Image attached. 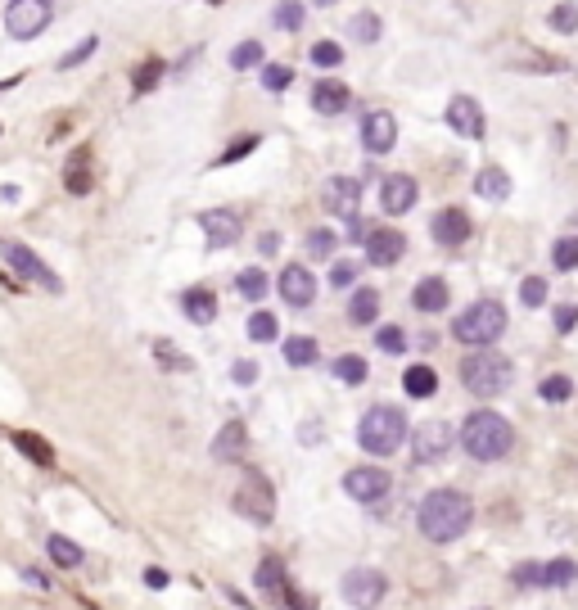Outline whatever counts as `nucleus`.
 Segmentation results:
<instances>
[{
    "label": "nucleus",
    "mask_w": 578,
    "mask_h": 610,
    "mask_svg": "<svg viewBox=\"0 0 578 610\" xmlns=\"http://www.w3.org/2000/svg\"><path fill=\"white\" fill-rule=\"evenodd\" d=\"M506 335V308L497 298H474L470 308L452 322V340L470 349H492Z\"/></svg>",
    "instance_id": "20e7f679"
},
{
    "label": "nucleus",
    "mask_w": 578,
    "mask_h": 610,
    "mask_svg": "<svg viewBox=\"0 0 578 610\" xmlns=\"http://www.w3.org/2000/svg\"><path fill=\"white\" fill-rule=\"evenodd\" d=\"M312 64H317V68H339V64H344V46L317 41V46H312Z\"/></svg>",
    "instance_id": "a18cd8bd"
},
{
    "label": "nucleus",
    "mask_w": 578,
    "mask_h": 610,
    "mask_svg": "<svg viewBox=\"0 0 578 610\" xmlns=\"http://www.w3.org/2000/svg\"><path fill=\"white\" fill-rule=\"evenodd\" d=\"M10 267L19 271V280H37V285H41V289H50V294H59V289H64V285H59V276H55V271H50V267H46L28 244H10Z\"/></svg>",
    "instance_id": "a211bd4d"
},
{
    "label": "nucleus",
    "mask_w": 578,
    "mask_h": 610,
    "mask_svg": "<svg viewBox=\"0 0 578 610\" xmlns=\"http://www.w3.org/2000/svg\"><path fill=\"white\" fill-rule=\"evenodd\" d=\"M208 5H221V0H208Z\"/></svg>",
    "instance_id": "052dcab7"
},
{
    "label": "nucleus",
    "mask_w": 578,
    "mask_h": 610,
    "mask_svg": "<svg viewBox=\"0 0 578 610\" xmlns=\"http://www.w3.org/2000/svg\"><path fill=\"white\" fill-rule=\"evenodd\" d=\"M447 127L465 141H483V109L474 96H452L447 100Z\"/></svg>",
    "instance_id": "dca6fc26"
},
{
    "label": "nucleus",
    "mask_w": 578,
    "mask_h": 610,
    "mask_svg": "<svg viewBox=\"0 0 578 610\" xmlns=\"http://www.w3.org/2000/svg\"><path fill=\"white\" fill-rule=\"evenodd\" d=\"M402 253H407V235L398 226H375L366 235V262L371 267H398Z\"/></svg>",
    "instance_id": "2eb2a0df"
},
{
    "label": "nucleus",
    "mask_w": 578,
    "mask_h": 610,
    "mask_svg": "<svg viewBox=\"0 0 578 610\" xmlns=\"http://www.w3.org/2000/svg\"><path fill=\"white\" fill-rule=\"evenodd\" d=\"M317 5H335V0H317Z\"/></svg>",
    "instance_id": "bf43d9fd"
},
{
    "label": "nucleus",
    "mask_w": 578,
    "mask_h": 610,
    "mask_svg": "<svg viewBox=\"0 0 578 610\" xmlns=\"http://www.w3.org/2000/svg\"><path fill=\"white\" fill-rule=\"evenodd\" d=\"M447 452H452V425L429 421V425L416 430V439H411V461L416 466H438Z\"/></svg>",
    "instance_id": "9b49d317"
},
{
    "label": "nucleus",
    "mask_w": 578,
    "mask_h": 610,
    "mask_svg": "<svg viewBox=\"0 0 578 610\" xmlns=\"http://www.w3.org/2000/svg\"><path fill=\"white\" fill-rule=\"evenodd\" d=\"M447 298H452L447 280H443V276H425V280L411 289V308L434 317V313H443V308H447Z\"/></svg>",
    "instance_id": "4be33fe9"
},
{
    "label": "nucleus",
    "mask_w": 578,
    "mask_h": 610,
    "mask_svg": "<svg viewBox=\"0 0 578 610\" xmlns=\"http://www.w3.org/2000/svg\"><path fill=\"white\" fill-rule=\"evenodd\" d=\"M429 235L443 244V249H456L470 240V213L465 208H438L434 222H429Z\"/></svg>",
    "instance_id": "6ab92c4d"
},
{
    "label": "nucleus",
    "mask_w": 578,
    "mask_h": 610,
    "mask_svg": "<svg viewBox=\"0 0 578 610\" xmlns=\"http://www.w3.org/2000/svg\"><path fill=\"white\" fill-rule=\"evenodd\" d=\"M398 145V118L389 109H371L362 118V150L366 154H389Z\"/></svg>",
    "instance_id": "4468645a"
},
{
    "label": "nucleus",
    "mask_w": 578,
    "mask_h": 610,
    "mask_svg": "<svg viewBox=\"0 0 578 610\" xmlns=\"http://www.w3.org/2000/svg\"><path fill=\"white\" fill-rule=\"evenodd\" d=\"M145 583H149V587H167V569H158V565L145 569Z\"/></svg>",
    "instance_id": "4d7b16f0"
},
{
    "label": "nucleus",
    "mask_w": 578,
    "mask_h": 610,
    "mask_svg": "<svg viewBox=\"0 0 578 610\" xmlns=\"http://www.w3.org/2000/svg\"><path fill=\"white\" fill-rule=\"evenodd\" d=\"M46 556H50L59 569H73V565H82V556H86V551H82L73 538H64V533H50V538H46Z\"/></svg>",
    "instance_id": "c756f323"
},
{
    "label": "nucleus",
    "mask_w": 578,
    "mask_h": 610,
    "mask_svg": "<svg viewBox=\"0 0 578 610\" xmlns=\"http://www.w3.org/2000/svg\"><path fill=\"white\" fill-rule=\"evenodd\" d=\"M262 64V41H239L235 50H230V68L235 73H248V68H257Z\"/></svg>",
    "instance_id": "ea45409f"
},
{
    "label": "nucleus",
    "mask_w": 578,
    "mask_h": 610,
    "mask_svg": "<svg viewBox=\"0 0 578 610\" xmlns=\"http://www.w3.org/2000/svg\"><path fill=\"white\" fill-rule=\"evenodd\" d=\"M380 32H384V23H380V14H371V10H362V14H353V19H348V37H353V41H362V46L380 41Z\"/></svg>",
    "instance_id": "72a5a7b5"
},
{
    "label": "nucleus",
    "mask_w": 578,
    "mask_h": 610,
    "mask_svg": "<svg viewBox=\"0 0 578 610\" xmlns=\"http://www.w3.org/2000/svg\"><path fill=\"white\" fill-rule=\"evenodd\" d=\"M470 524H474V502L461 488H434V493H425V502L416 511V529L429 542H456Z\"/></svg>",
    "instance_id": "f257e3e1"
},
{
    "label": "nucleus",
    "mask_w": 578,
    "mask_h": 610,
    "mask_svg": "<svg viewBox=\"0 0 578 610\" xmlns=\"http://www.w3.org/2000/svg\"><path fill=\"white\" fill-rule=\"evenodd\" d=\"M375 344H380L384 353H407V335H402L398 326H380V331H375Z\"/></svg>",
    "instance_id": "de8ad7c7"
},
{
    "label": "nucleus",
    "mask_w": 578,
    "mask_h": 610,
    "mask_svg": "<svg viewBox=\"0 0 578 610\" xmlns=\"http://www.w3.org/2000/svg\"><path fill=\"white\" fill-rule=\"evenodd\" d=\"M230 380H235V385H253V380H257V362H235V367H230Z\"/></svg>",
    "instance_id": "5fc2aeb1"
},
{
    "label": "nucleus",
    "mask_w": 578,
    "mask_h": 610,
    "mask_svg": "<svg viewBox=\"0 0 578 610\" xmlns=\"http://www.w3.org/2000/svg\"><path fill=\"white\" fill-rule=\"evenodd\" d=\"M23 578H28L32 587H41V592H50V578H46L41 569H32V565H28V569H23Z\"/></svg>",
    "instance_id": "6e6d98bb"
},
{
    "label": "nucleus",
    "mask_w": 578,
    "mask_h": 610,
    "mask_svg": "<svg viewBox=\"0 0 578 610\" xmlns=\"http://www.w3.org/2000/svg\"><path fill=\"white\" fill-rule=\"evenodd\" d=\"M416 199H420V186L411 181V177H389L384 186H380V204H384V213L389 217H402V213H411L416 208Z\"/></svg>",
    "instance_id": "aec40b11"
},
{
    "label": "nucleus",
    "mask_w": 578,
    "mask_h": 610,
    "mask_svg": "<svg viewBox=\"0 0 578 610\" xmlns=\"http://www.w3.org/2000/svg\"><path fill=\"white\" fill-rule=\"evenodd\" d=\"M257 592H262V596H271V601H275V605H284V610H312V605H308V601H303L294 587H289L284 565H280L275 556L257 565Z\"/></svg>",
    "instance_id": "9d476101"
},
{
    "label": "nucleus",
    "mask_w": 578,
    "mask_h": 610,
    "mask_svg": "<svg viewBox=\"0 0 578 610\" xmlns=\"http://www.w3.org/2000/svg\"><path fill=\"white\" fill-rule=\"evenodd\" d=\"M64 186L68 195H86L91 190V145H77L64 163Z\"/></svg>",
    "instance_id": "b1692460"
},
{
    "label": "nucleus",
    "mask_w": 578,
    "mask_h": 610,
    "mask_svg": "<svg viewBox=\"0 0 578 610\" xmlns=\"http://www.w3.org/2000/svg\"><path fill=\"white\" fill-rule=\"evenodd\" d=\"M389 488H393V479H389V470H380V466H357V470H348L344 475V493L353 497V502H380V497H389Z\"/></svg>",
    "instance_id": "ddd939ff"
},
{
    "label": "nucleus",
    "mask_w": 578,
    "mask_h": 610,
    "mask_svg": "<svg viewBox=\"0 0 578 610\" xmlns=\"http://www.w3.org/2000/svg\"><path fill=\"white\" fill-rule=\"evenodd\" d=\"M515 371H510V358H501L497 349H474L465 362H461V385L474 394V398H501L510 389Z\"/></svg>",
    "instance_id": "39448f33"
},
{
    "label": "nucleus",
    "mask_w": 578,
    "mask_h": 610,
    "mask_svg": "<svg viewBox=\"0 0 578 610\" xmlns=\"http://www.w3.org/2000/svg\"><path fill=\"white\" fill-rule=\"evenodd\" d=\"M573 326H578V303H560V308H555V331L569 335Z\"/></svg>",
    "instance_id": "864d4df0"
},
{
    "label": "nucleus",
    "mask_w": 578,
    "mask_h": 610,
    "mask_svg": "<svg viewBox=\"0 0 578 610\" xmlns=\"http://www.w3.org/2000/svg\"><path fill=\"white\" fill-rule=\"evenodd\" d=\"M573 578H578V560H569V556L546 560V565H542V574H537V583H542V587H569Z\"/></svg>",
    "instance_id": "7c9ffc66"
},
{
    "label": "nucleus",
    "mask_w": 578,
    "mask_h": 610,
    "mask_svg": "<svg viewBox=\"0 0 578 610\" xmlns=\"http://www.w3.org/2000/svg\"><path fill=\"white\" fill-rule=\"evenodd\" d=\"M317 353H321V349H317L312 335H289V340H284V362H289V367H312Z\"/></svg>",
    "instance_id": "2f4dec72"
},
{
    "label": "nucleus",
    "mask_w": 578,
    "mask_h": 610,
    "mask_svg": "<svg viewBox=\"0 0 578 610\" xmlns=\"http://www.w3.org/2000/svg\"><path fill=\"white\" fill-rule=\"evenodd\" d=\"M14 439V448L28 457V461H37V466H55V448L41 439V434H32V430H19V434H10Z\"/></svg>",
    "instance_id": "c85d7f7f"
},
{
    "label": "nucleus",
    "mask_w": 578,
    "mask_h": 610,
    "mask_svg": "<svg viewBox=\"0 0 578 610\" xmlns=\"http://www.w3.org/2000/svg\"><path fill=\"white\" fill-rule=\"evenodd\" d=\"M181 308H185V317H190L194 326H212V322H217V298H212V289H203V285H194V289L181 294Z\"/></svg>",
    "instance_id": "5701e85b"
},
{
    "label": "nucleus",
    "mask_w": 578,
    "mask_h": 610,
    "mask_svg": "<svg viewBox=\"0 0 578 610\" xmlns=\"http://www.w3.org/2000/svg\"><path fill=\"white\" fill-rule=\"evenodd\" d=\"M537 574H542L537 560H519V565L510 569V583H515V587H537Z\"/></svg>",
    "instance_id": "8fccbe9b"
},
{
    "label": "nucleus",
    "mask_w": 578,
    "mask_h": 610,
    "mask_svg": "<svg viewBox=\"0 0 578 610\" xmlns=\"http://www.w3.org/2000/svg\"><path fill=\"white\" fill-rule=\"evenodd\" d=\"M253 150H257V136H239V141H230V150H221L217 163L226 168V163H235V159H244V154H253Z\"/></svg>",
    "instance_id": "3c124183"
},
{
    "label": "nucleus",
    "mask_w": 578,
    "mask_h": 610,
    "mask_svg": "<svg viewBox=\"0 0 578 610\" xmlns=\"http://www.w3.org/2000/svg\"><path fill=\"white\" fill-rule=\"evenodd\" d=\"M348 105H353V91H348L339 77H321V82L312 86V109H317V114L335 118V114H344Z\"/></svg>",
    "instance_id": "412c9836"
},
{
    "label": "nucleus",
    "mask_w": 578,
    "mask_h": 610,
    "mask_svg": "<svg viewBox=\"0 0 578 610\" xmlns=\"http://www.w3.org/2000/svg\"><path fill=\"white\" fill-rule=\"evenodd\" d=\"M546 23H551V32L573 37V32H578V0H564V5H555V10L546 14Z\"/></svg>",
    "instance_id": "4c0bfd02"
},
{
    "label": "nucleus",
    "mask_w": 578,
    "mask_h": 610,
    "mask_svg": "<svg viewBox=\"0 0 578 610\" xmlns=\"http://www.w3.org/2000/svg\"><path fill=\"white\" fill-rule=\"evenodd\" d=\"M257 249H262V253H275V249H280V235H275V231H266V235L257 240Z\"/></svg>",
    "instance_id": "13d9d810"
},
{
    "label": "nucleus",
    "mask_w": 578,
    "mask_h": 610,
    "mask_svg": "<svg viewBox=\"0 0 578 610\" xmlns=\"http://www.w3.org/2000/svg\"><path fill=\"white\" fill-rule=\"evenodd\" d=\"M230 506H235V515H244L248 524H271V515H275V488H271V479H266L262 470H244V475H239V488H235V497H230Z\"/></svg>",
    "instance_id": "423d86ee"
},
{
    "label": "nucleus",
    "mask_w": 578,
    "mask_h": 610,
    "mask_svg": "<svg viewBox=\"0 0 578 610\" xmlns=\"http://www.w3.org/2000/svg\"><path fill=\"white\" fill-rule=\"evenodd\" d=\"M474 190H479L483 199L501 204V199H510V177H506L501 168H479V177H474Z\"/></svg>",
    "instance_id": "bb28decb"
},
{
    "label": "nucleus",
    "mask_w": 578,
    "mask_h": 610,
    "mask_svg": "<svg viewBox=\"0 0 578 610\" xmlns=\"http://www.w3.org/2000/svg\"><path fill=\"white\" fill-rule=\"evenodd\" d=\"M411 425H407V412L393 407V403H380L371 407L362 421H357V443L371 452V457H393L402 443H407Z\"/></svg>",
    "instance_id": "7ed1b4c3"
},
{
    "label": "nucleus",
    "mask_w": 578,
    "mask_h": 610,
    "mask_svg": "<svg viewBox=\"0 0 578 610\" xmlns=\"http://www.w3.org/2000/svg\"><path fill=\"white\" fill-rule=\"evenodd\" d=\"M235 289H239L244 298H253V303H257V298L271 289V280H266V271H262V267H244V271L235 276Z\"/></svg>",
    "instance_id": "c9c22d12"
},
{
    "label": "nucleus",
    "mask_w": 578,
    "mask_h": 610,
    "mask_svg": "<svg viewBox=\"0 0 578 610\" xmlns=\"http://www.w3.org/2000/svg\"><path fill=\"white\" fill-rule=\"evenodd\" d=\"M551 267H555V271H573V267H578V240H573V235H564V240L551 244Z\"/></svg>",
    "instance_id": "79ce46f5"
},
{
    "label": "nucleus",
    "mask_w": 578,
    "mask_h": 610,
    "mask_svg": "<svg viewBox=\"0 0 578 610\" xmlns=\"http://www.w3.org/2000/svg\"><path fill=\"white\" fill-rule=\"evenodd\" d=\"M335 380H344V385H362V380H366V362H362L357 353H344V358L335 362Z\"/></svg>",
    "instance_id": "37998d69"
},
{
    "label": "nucleus",
    "mask_w": 578,
    "mask_h": 610,
    "mask_svg": "<svg viewBox=\"0 0 578 610\" xmlns=\"http://www.w3.org/2000/svg\"><path fill=\"white\" fill-rule=\"evenodd\" d=\"M348 322H353V326H375V322H380V289H366V285L353 289V298H348Z\"/></svg>",
    "instance_id": "393cba45"
},
{
    "label": "nucleus",
    "mask_w": 578,
    "mask_h": 610,
    "mask_svg": "<svg viewBox=\"0 0 578 610\" xmlns=\"http://www.w3.org/2000/svg\"><path fill=\"white\" fill-rule=\"evenodd\" d=\"M244 448H248V434H244V425H239V421H226V425H221V434L212 439V457H217V461H235Z\"/></svg>",
    "instance_id": "a878e982"
},
{
    "label": "nucleus",
    "mask_w": 578,
    "mask_h": 610,
    "mask_svg": "<svg viewBox=\"0 0 578 610\" xmlns=\"http://www.w3.org/2000/svg\"><path fill=\"white\" fill-rule=\"evenodd\" d=\"M199 226H203V240H208L212 253L230 249L244 235V217L235 208H208V213H199Z\"/></svg>",
    "instance_id": "1a4fd4ad"
},
{
    "label": "nucleus",
    "mask_w": 578,
    "mask_h": 610,
    "mask_svg": "<svg viewBox=\"0 0 578 610\" xmlns=\"http://www.w3.org/2000/svg\"><path fill=\"white\" fill-rule=\"evenodd\" d=\"M384 592H389V578L380 569H371V565H357V569L344 574V601L353 610H380Z\"/></svg>",
    "instance_id": "6e6552de"
},
{
    "label": "nucleus",
    "mask_w": 578,
    "mask_h": 610,
    "mask_svg": "<svg viewBox=\"0 0 578 610\" xmlns=\"http://www.w3.org/2000/svg\"><path fill=\"white\" fill-rule=\"evenodd\" d=\"M303 249H308V258H335L339 235H335L330 226H312V231L303 235Z\"/></svg>",
    "instance_id": "f704fd0d"
},
{
    "label": "nucleus",
    "mask_w": 578,
    "mask_h": 610,
    "mask_svg": "<svg viewBox=\"0 0 578 610\" xmlns=\"http://www.w3.org/2000/svg\"><path fill=\"white\" fill-rule=\"evenodd\" d=\"M303 19H308V5H303V0H280L275 14H271V23H275L280 32H299Z\"/></svg>",
    "instance_id": "473e14b6"
},
{
    "label": "nucleus",
    "mask_w": 578,
    "mask_h": 610,
    "mask_svg": "<svg viewBox=\"0 0 578 610\" xmlns=\"http://www.w3.org/2000/svg\"><path fill=\"white\" fill-rule=\"evenodd\" d=\"M456 439H461V448L474 457V461H501L510 448H515V430H510V421L501 416V412H492V407H479V412H470L465 421H461V430H456Z\"/></svg>",
    "instance_id": "f03ea898"
},
{
    "label": "nucleus",
    "mask_w": 578,
    "mask_h": 610,
    "mask_svg": "<svg viewBox=\"0 0 578 610\" xmlns=\"http://www.w3.org/2000/svg\"><path fill=\"white\" fill-rule=\"evenodd\" d=\"M321 204H326V213H335V217H357L362 181H357V177H330L326 190H321Z\"/></svg>",
    "instance_id": "f3484780"
},
{
    "label": "nucleus",
    "mask_w": 578,
    "mask_h": 610,
    "mask_svg": "<svg viewBox=\"0 0 578 610\" xmlns=\"http://www.w3.org/2000/svg\"><path fill=\"white\" fill-rule=\"evenodd\" d=\"M402 389H407L411 398H434V389H438V376H434V367H425V362L407 367V371H402Z\"/></svg>",
    "instance_id": "cd10ccee"
},
{
    "label": "nucleus",
    "mask_w": 578,
    "mask_h": 610,
    "mask_svg": "<svg viewBox=\"0 0 578 610\" xmlns=\"http://www.w3.org/2000/svg\"><path fill=\"white\" fill-rule=\"evenodd\" d=\"M537 398H542V403H569V398H573V380L560 376V371H555V376H542Z\"/></svg>",
    "instance_id": "e433bc0d"
},
{
    "label": "nucleus",
    "mask_w": 578,
    "mask_h": 610,
    "mask_svg": "<svg viewBox=\"0 0 578 610\" xmlns=\"http://www.w3.org/2000/svg\"><path fill=\"white\" fill-rule=\"evenodd\" d=\"M289 82H294V73H289L284 64H266V68H262V86H266V91H284Z\"/></svg>",
    "instance_id": "09e8293b"
},
{
    "label": "nucleus",
    "mask_w": 578,
    "mask_h": 610,
    "mask_svg": "<svg viewBox=\"0 0 578 610\" xmlns=\"http://www.w3.org/2000/svg\"><path fill=\"white\" fill-rule=\"evenodd\" d=\"M330 285H335V289L357 285V262H335V267H330Z\"/></svg>",
    "instance_id": "603ef678"
},
{
    "label": "nucleus",
    "mask_w": 578,
    "mask_h": 610,
    "mask_svg": "<svg viewBox=\"0 0 578 610\" xmlns=\"http://www.w3.org/2000/svg\"><path fill=\"white\" fill-rule=\"evenodd\" d=\"M275 335H280L275 313H253V317H248V340H253V344H271Z\"/></svg>",
    "instance_id": "58836bf2"
},
{
    "label": "nucleus",
    "mask_w": 578,
    "mask_h": 610,
    "mask_svg": "<svg viewBox=\"0 0 578 610\" xmlns=\"http://www.w3.org/2000/svg\"><path fill=\"white\" fill-rule=\"evenodd\" d=\"M95 50H100V37H86V41H82V46H73V50H68V55H64V59H59V68H64V73H68V68H77V64H86V59H91V55H95Z\"/></svg>",
    "instance_id": "49530a36"
},
{
    "label": "nucleus",
    "mask_w": 578,
    "mask_h": 610,
    "mask_svg": "<svg viewBox=\"0 0 578 610\" xmlns=\"http://www.w3.org/2000/svg\"><path fill=\"white\" fill-rule=\"evenodd\" d=\"M519 303H524V308H542V303H546V280H542V276H524Z\"/></svg>",
    "instance_id": "c03bdc74"
},
{
    "label": "nucleus",
    "mask_w": 578,
    "mask_h": 610,
    "mask_svg": "<svg viewBox=\"0 0 578 610\" xmlns=\"http://www.w3.org/2000/svg\"><path fill=\"white\" fill-rule=\"evenodd\" d=\"M275 289H280V298L289 303V308H312V303H317V276H312L303 262H289V267L280 271Z\"/></svg>",
    "instance_id": "f8f14e48"
},
{
    "label": "nucleus",
    "mask_w": 578,
    "mask_h": 610,
    "mask_svg": "<svg viewBox=\"0 0 578 610\" xmlns=\"http://www.w3.org/2000/svg\"><path fill=\"white\" fill-rule=\"evenodd\" d=\"M163 73H167V68H163V59H145V64L136 68V77H131V91H136V96H145V91H154Z\"/></svg>",
    "instance_id": "a19ab883"
},
{
    "label": "nucleus",
    "mask_w": 578,
    "mask_h": 610,
    "mask_svg": "<svg viewBox=\"0 0 578 610\" xmlns=\"http://www.w3.org/2000/svg\"><path fill=\"white\" fill-rule=\"evenodd\" d=\"M55 19V0H10L5 10V32L14 41H37Z\"/></svg>",
    "instance_id": "0eeeda50"
}]
</instances>
